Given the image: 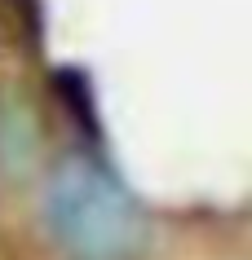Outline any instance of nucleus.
<instances>
[{"mask_svg": "<svg viewBox=\"0 0 252 260\" xmlns=\"http://www.w3.org/2000/svg\"><path fill=\"white\" fill-rule=\"evenodd\" d=\"M44 220L67 260H146L155 243L137 194L93 150H67L53 164Z\"/></svg>", "mask_w": 252, "mask_h": 260, "instance_id": "obj_1", "label": "nucleus"}]
</instances>
